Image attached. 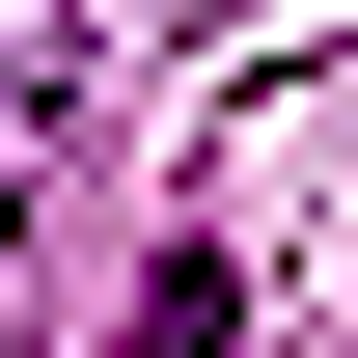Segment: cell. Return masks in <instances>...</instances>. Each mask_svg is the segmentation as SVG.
<instances>
[{
    "label": "cell",
    "instance_id": "obj_1",
    "mask_svg": "<svg viewBox=\"0 0 358 358\" xmlns=\"http://www.w3.org/2000/svg\"><path fill=\"white\" fill-rule=\"evenodd\" d=\"M221 331H248V275H221V248H166V275H138V331H110V358H221Z\"/></svg>",
    "mask_w": 358,
    "mask_h": 358
},
{
    "label": "cell",
    "instance_id": "obj_2",
    "mask_svg": "<svg viewBox=\"0 0 358 358\" xmlns=\"http://www.w3.org/2000/svg\"><path fill=\"white\" fill-rule=\"evenodd\" d=\"M0 303H28V110H0Z\"/></svg>",
    "mask_w": 358,
    "mask_h": 358
}]
</instances>
